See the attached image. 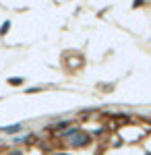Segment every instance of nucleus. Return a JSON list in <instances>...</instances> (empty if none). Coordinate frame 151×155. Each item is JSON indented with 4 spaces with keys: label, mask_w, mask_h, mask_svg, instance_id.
<instances>
[{
    "label": "nucleus",
    "mask_w": 151,
    "mask_h": 155,
    "mask_svg": "<svg viewBox=\"0 0 151 155\" xmlns=\"http://www.w3.org/2000/svg\"><path fill=\"white\" fill-rule=\"evenodd\" d=\"M75 134H79V128H70V130L64 132L62 137H64V139H70V137H75Z\"/></svg>",
    "instance_id": "obj_3"
},
{
    "label": "nucleus",
    "mask_w": 151,
    "mask_h": 155,
    "mask_svg": "<svg viewBox=\"0 0 151 155\" xmlns=\"http://www.w3.org/2000/svg\"><path fill=\"white\" fill-rule=\"evenodd\" d=\"M23 83V79H11V85H21Z\"/></svg>",
    "instance_id": "obj_5"
},
{
    "label": "nucleus",
    "mask_w": 151,
    "mask_h": 155,
    "mask_svg": "<svg viewBox=\"0 0 151 155\" xmlns=\"http://www.w3.org/2000/svg\"><path fill=\"white\" fill-rule=\"evenodd\" d=\"M21 124H12V126H6V128H2V132H6V134H15V132H21Z\"/></svg>",
    "instance_id": "obj_2"
},
{
    "label": "nucleus",
    "mask_w": 151,
    "mask_h": 155,
    "mask_svg": "<svg viewBox=\"0 0 151 155\" xmlns=\"http://www.w3.org/2000/svg\"><path fill=\"white\" fill-rule=\"evenodd\" d=\"M8 25H11V23H8V21H6V23H4V25H2V29H0V33H6V31H8Z\"/></svg>",
    "instance_id": "obj_4"
},
{
    "label": "nucleus",
    "mask_w": 151,
    "mask_h": 155,
    "mask_svg": "<svg viewBox=\"0 0 151 155\" xmlns=\"http://www.w3.org/2000/svg\"><path fill=\"white\" fill-rule=\"evenodd\" d=\"M70 143H72V147H83V145L89 143V137H87V134H79V137H75Z\"/></svg>",
    "instance_id": "obj_1"
}]
</instances>
